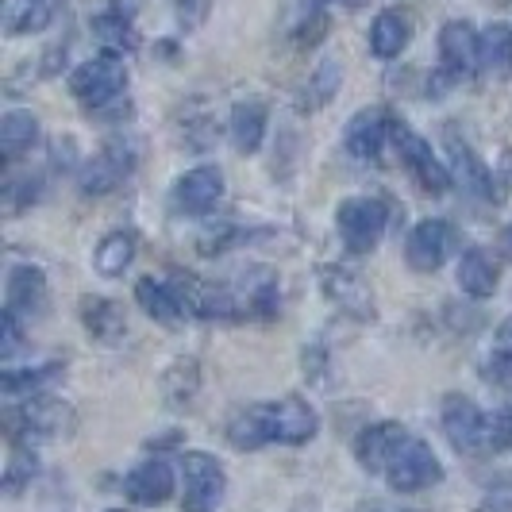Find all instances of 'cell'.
<instances>
[{"instance_id":"1","label":"cell","mask_w":512,"mask_h":512,"mask_svg":"<svg viewBox=\"0 0 512 512\" xmlns=\"http://www.w3.org/2000/svg\"><path fill=\"white\" fill-rule=\"evenodd\" d=\"M124 85H128V70H124V62L116 54L89 58V62H81L70 74V93L89 108V116H97L112 101H120Z\"/></svg>"},{"instance_id":"2","label":"cell","mask_w":512,"mask_h":512,"mask_svg":"<svg viewBox=\"0 0 512 512\" xmlns=\"http://www.w3.org/2000/svg\"><path fill=\"white\" fill-rule=\"evenodd\" d=\"M385 224H389V208L374 197H351L343 201L339 212H335V228H339V239L351 255H366L378 247V239L385 235Z\"/></svg>"},{"instance_id":"3","label":"cell","mask_w":512,"mask_h":512,"mask_svg":"<svg viewBox=\"0 0 512 512\" xmlns=\"http://www.w3.org/2000/svg\"><path fill=\"white\" fill-rule=\"evenodd\" d=\"M482 70V35L466 20H451L439 31V81L455 85Z\"/></svg>"},{"instance_id":"4","label":"cell","mask_w":512,"mask_h":512,"mask_svg":"<svg viewBox=\"0 0 512 512\" xmlns=\"http://www.w3.org/2000/svg\"><path fill=\"white\" fill-rule=\"evenodd\" d=\"M389 486L397 493H420V489H432L443 482V462L436 459V451L424 443V439H405V447L393 455L389 470H385Z\"/></svg>"},{"instance_id":"5","label":"cell","mask_w":512,"mask_h":512,"mask_svg":"<svg viewBox=\"0 0 512 512\" xmlns=\"http://www.w3.org/2000/svg\"><path fill=\"white\" fill-rule=\"evenodd\" d=\"M70 405L62 401H51V397H39V401H27L20 409H8L4 412V432L16 439L20 447H27L31 439H47L58 436L70 428Z\"/></svg>"},{"instance_id":"6","label":"cell","mask_w":512,"mask_h":512,"mask_svg":"<svg viewBox=\"0 0 512 512\" xmlns=\"http://www.w3.org/2000/svg\"><path fill=\"white\" fill-rule=\"evenodd\" d=\"M181 478H185V493H181V509L185 512H212L224 501L228 478H224V466L212 455L189 451L181 459Z\"/></svg>"},{"instance_id":"7","label":"cell","mask_w":512,"mask_h":512,"mask_svg":"<svg viewBox=\"0 0 512 512\" xmlns=\"http://www.w3.org/2000/svg\"><path fill=\"white\" fill-rule=\"evenodd\" d=\"M486 432L489 416L470 397H447L443 401V436L459 455H486Z\"/></svg>"},{"instance_id":"8","label":"cell","mask_w":512,"mask_h":512,"mask_svg":"<svg viewBox=\"0 0 512 512\" xmlns=\"http://www.w3.org/2000/svg\"><path fill=\"white\" fill-rule=\"evenodd\" d=\"M455 251V228L447 220H420L405 243V258L416 274H436Z\"/></svg>"},{"instance_id":"9","label":"cell","mask_w":512,"mask_h":512,"mask_svg":"<svg viewBox=\"0 0 512 512\" xmlns=\"http://www.w3.org/2000/svg\"><path fill=\"white\" fill-rule=\"evenodd\" d=\"M135 170V147L131 143H108L85 170H81V193L85 197H104L120 189Z\"/></svg>"},{"instance_id":"10","label":"cell","mask_w":512,"mask_h":512,"mask_svg":"<svg viewBox=\"0 0 512 512\" xmlns=\"http://www.w3.org/2000/svg\"><path fill=\"white\" fill-rule=\"evenodd\" d=\"M393 139H397V154H401L405 170L420 181V189H428V193H443V189L451 185V174L443 170V162L432 154V143H424V139H420L416 131L405 128V124H397Z\"/></svg>"},{"instance_id":"11","label":"cell","mask_w":512,"mask_h":512,"mask_svg":"<svg viewBox=\"0 0 512 512\" xmlns=\"http://www.w3.org/2000/svg\"><path fill=\"white\" fill-rule=\"evenodd\" d=\"M320 285H324V297H328L339 312H347V316H355V320H370V316H374V293H370V285L362 282L355 270L324 266V270H320Z\"/></svg>"},{"instance_id":"12","label":"cell","mask_w":512,"mask_h":512,"mask_svg":"<svg viewBox=\"0 0 512 512\" xmlns=\"http://www.w3.org/2000/svg\"><path fill=\"white\" fill-rule=\"evenodd\" d=\"M393 131H397V120L374 104V108H362V112L351 116V124L343 131V147L355 158H378Z\"/></svg>"},{"instance_id":"13","label":"cell","mask_w":512,"mask_h":512,"mask_svg":"<svg viewBox=\"0 0 512 512\" xmlns=\"http://www.w3.org/2000/svg\"><path fill=\"white\" fill-rule=\"evenodd\" d=\"M224 189H228V181H224L220 166H197L174 185V208L185 216H201V212L220 205Z\"/></svg>"},{"instance_id":"14","label":"cell","mask_w":512,"mask_h":512,"mask_svg":"<svg viewBox=\"0 0 512 512\" xmlns=\"http://www.w3.org/2000/svg\"><path fill=\"white\" fill-rule=\"evenodd\" d=\"M409 432L397 424V420H382V424H370L359 439H355V459H359L362 470L370 474H385L393 455L405 447Z\"/></svg>"},{"instance_id":"15","label":"cell","mask_w":512,"mask_h":512,"mask_svg":"<svg viewBox=\"0 0 512 512\" xmlns=\"http://www.w3.org/2000/svg\"><path fill=\"white\" fill-rule=\"evenodd\" d=\"M4 312L20 316V320H31L47 308V278L39 266H12L8 282H4Z\"/></svg>"},{"instance_id":"16","label":"cell","mask_w":512,"mask_h":512,"mask_svg":"<svg viewBox=\"0 0 512 512\" xmlns=\"http://www.w3.org/2000/svg\"><path fill=\"white\" fill-rule=\"evenodd\" d=\"M228 439L239 451H258L266 443H278L274 428V405H247L228 420Z\"/></svg>"},{"instance_id":"17","label":"cell","mask_w":512,"mask_h":512,"mask_svg":"<svg viewBox=\"0 0 512 512\" xmlns=\"http://www.w3.org/2000/svg\"><path fill=\"white\" fill-rule=\"evenodd\" d=\"M124 493H128L135 505H162L174 493V470H170V462L162 459L139 462L128 478H124Z\"/></svg>"},{"instance_id":"18","label":"cell","mask_w":512,"mask_h":512,"mask_svg":"<svg viewBox=\"0 0 512 512\" xmlns=\"http://www.w3.org/2000/svg\"><path fill=\"white\" fill-rule=\"evenodd\" d=\"M66 0H0V24L8 35H35L54 24Z\"/></svg>"},{"instance_id":"19","label":"cell","mask_w":512,"mask_h":512,"mask_svg":"<svg viewBox=\"0 0 512 512\" xmlns=\"http://www.w3.org/2000/svg\"><path fill=\"white\" fill-rule=\"evenodd\" d=\"M135 301L139 308L158 320V324H166V328H178L181 320L189 316V308L181 301L178 285H166V282H154V278H143V282L135 285Z\"/></svg>"},{"instance_id":"20","label":"cell","mask_w":512,"mask_h":512,"mask_svg":"<svg viewBox=\"0 0 512 512\" xmlns=\"http://www.w3.org/2000/svg\"><path fill=\"white\" fill-rule=\"evenodd\" d=\"M266 124H270V112L262 101H239L231 108V143L239 154H255L266 139Z\"/></svg>"},{"instance_id":"21","label":"cell","mask_w":512,"mask_h":512,"mask_svg":"<svg viewBox=\"0 0 512 512\" xmlns=\"http://www.w3.org/2000/svg\"><path fill=\"white\" fill-rule=\"evenodd\" d=\"M497 282H501V270H497V262H493L489 251L470 247V251L459 258V289L466 297L482 301V297H489V293L497 289Z\"/></svg>"},{"instance_id":"22","label":"cell","mask_w":512,"mask_h":512,"mask_svg":"<svg viewBox=\"0 0 512 512\" xmlns=\"http://www.w3.org/2000/svg\"><path fill=\"white\" fill-rule=\"evenodd\" d=\"M81 320H85V332L93 335V339H101V343H116V339L128 335L124 308L116 305V301H108V297H85Z\"/></svg>"},{"instance_id":"23","label":"cell","mask_w":512,"mask_h":512,"mask_svg":"<svg viewBox=\"0 0 512 512\" xmlns=\"http://www.w3.org/2000/svg\"><path fill=\"white\" fill-rule=\"evenodd\" d=\"M274 428H278V443H308V439L316 436V428H320V420H316V412L308 409L301 397H289L282 405H274Z\"/></svg>"},{"instance_id":"24","label":"cell","mask_w":512,"mask_h":512,"mask_svg":"<svg viewBox=\"0 0 512 512\" xmlns=\"http://www.w3.org/2000/svg\"><path fill=\"white\" fill-rule=\"evenodd\" d=\"M35 143H39V120L31 112H24V108H12L0 120V151H4V162H16Z\"/></svg>"},{"instance_id":"25","label":"cell","mask_w":512,"mask_h":512,"mask_svg":"<svg viewBox=\"0 0 512 512\" xmlns=\"http://www.w3.org/2000/svg\"><path fill=\"white\" fill-rule=\"evenodd\" d=\"M412 39V24L405 12H382L374 27H370V51L378 54V58H397V54L409 47Z\"/></svg>"},{"instance_id":"26","label":"cell","mask_w":512,"mask_h":512,"mask_svg":"<svg viewBox=\"0 0 512 512\" xmlns=\"http://www.w3.org/2000/svg\"><path fill=\"white\" fill-rule=\"evenodd\" d=\"M93 35H97V43L104 47V54H131L135 51V27L124 12H116V8H108L101 16H93Z\"/></svg>"},{"instance_id":"27","label":"cell","mask_w":512,"mask_h":512,"mask_svg":"<svg viewBox=\"0 0 512 512\" xmlns=\"http://www.w3.org/2000/svg\"><path fill=\"white\" fill-rule=\"evenodd\" d=\"M139 251V239H135V231L124 228V231H112L108 239H104L101 247H97V274L104 278H120L124 270L131 266V258Z\"/></svg>"},{"instance_id":"28","label":"cell","mask_w":512,"mask_h":512,"mask_svg":"<svg viewBox=\"0 0 512 512\" xmlns=\"http://www.w3.org/2000/svg\"><path fill=\"white\" fill-rule=\"evenodd\" d=\"M339 81H343V66L335 62V58H324L316 70H312V77H308L305 93H301V112H320L324 104L332 101L335 93H339Z\"/></svg>"},{"instance_id":"29","label":"cell","mask_w":512,"mask_h":512,"mask_svg":"<svg viewBox=\"0 0 512 512\" xmlns=\"http://www.w3.org/2000/svg\"><path fill=\"white\" fill-rule=\"evenodd\" d=\"M482 70L489 74L512 70V24H489L482 31Z\"/></svg>"},{"instance_id":"30","label":"cell","mask_w":512,"mask_h":512,"mask_svg":"<svg viewBox=\"0 0 512 512\" xmlns=\"http://www.w3.org/2000/svg\"><path fill=\"white\" fill-rule=\"evenodd\" d=\"M451 158H455V170H459L462 189H470V193H478V197H489V193H493V181H489L486 166L470 154V147L451 143Z\"/></svg>"},{"instance_id":"31","label":"cell","mask_w":512,"mask_h":512,"mask_svg":"<svg viewBox=\"0 0 512 512\" xmlns=\"http://www.w3.org/2000/svg\"><path fill=\"white\" fill-rule=\"evenodd\" d=\"M162 389H166V401H170V405L193 401V393H197V362L193 359L174 362V366L166 370V378H162Z\"/></svg>"},{"instance_id":"32","label":"cell","mask_w":512,"mask_h":512,"mask_svg":"<svg viewBox=\"0 0 512 512\" xmlns=\"http://www.w3.org/2000/svg\"><path fill=\"white\" fill-rule=\"evenodd\" d=\"M62 366L51 362V366H39V370H4V393H31V389H39V385H47L58 374Z\"/></svg>"},{"instance_id":"33","label":"cell","mask_w":512,"mask_h":512,"mask_svg":"<svg viewBox=\"0 0 512 512\" xmlns=\"http://www.w3.org/2000/svg\"><path fill=\"white\" fill-rule=\"evenodd\" d=\"M512 447V405L497 409L489 416V432H486V455H501Z\"/></svg>"},{"instance_id":"34","label":"cell","mask_w":512,"mask_h":512,"mask_svg":"<svg viewBox=\"0 0 512 512\" xmlns=\"http://www.w3.org/2000/svg\"><path fill=\"white\" fill-rule=\"evenodd\" d=\"M31 474H35V455H31L27 447H16V451H12V462H8V474H4V489H8V493H20L24 482H31Z\"/></svg>"},{"instance_id":"35","label":"cell","mask_w":512,"mask_h":512,"mask_svg":"<svg viewBox=\"0 0 512 512\" xmlns=\"http://www.w3.org/2000/svg\"><path fill=\"white\" fill-rule=\"evenodd\" d=\"M208 8H212V0H174V12H178V24L185 31H193V27H201L208 20Z\"/></svg>"},{"instance_id":"36","label":"cell","mask_w":512,"mask_h":512,"mask_svg":"<svg viewBox=\"0 0 512 512\" xmlns=\"http://www.w3.org/2000/svg\"><path fill=\"white\" fill-rule=\"evenodd\" d=\"M20 343H24V332H20V316L4 312V316H0V359H12Z\"/></svg>"},{"instance_id":"37","label":"cell","mask_w":512,"mask_h":512,"mask_svg":"<svg viewBox=\"0 0 512 512\" xmlns=\"http://www.w3.org/2000/svg\"><path fill=\"white\" fill-rule=\"evenodd\" d=\"M478 512H512V482H501L493 489V497H486Z\"/></svg>"},{"instance_id":"38","label":"cell","mask_w":512,"mask_h":512,"mask_svg":"<svg viewBox=\"0 0 512 512\" xmlns=\"http://www.w3.org/2000/svg\"><path fill=\"white\" fill-rule=\"evenodd\" d=\"M493 355H497V359H512V316L497 328V335H493Z\"/></svg>"},{"instance_id":"39","label":"cell","mask_w":512,"mask_h":512,"mask_svg":"<svg viewBox=\"0 0 512 512\" xmlns=\"http://www.w3.org/2000/svg\"><path fill=\"white\" fill-rule=\"evenodd\" d=\"M355 512H409V509H389V505H382V501H370V505H359Z\"/></svg>"},{"instance_id":"40","label":"cell","mask_w":512,"mask_h":512,"mask_svg":"<svg viewBox=\"0 0 512 512\" xmlns=\"http://www.w3.org/2000/svg\"><path fill=\"white\" fill-rule=\"evenodd\" d=\"M501 251H505V255L512 258V224L505 228V235H501Z\"/></svg>"},{"instance_id":"41","label":"cell","mask_w":512,"mask_h":512,"mask_svg":"<svg viewBox=\"0 0 512 512\" xmlns=\"http://www.w3.org/2000/svg\"><path fill=\"white\" fill-rule=\"evenodd\" d=\"M108 512H124V509H108Z\"/></svg>"}]
</instances>
